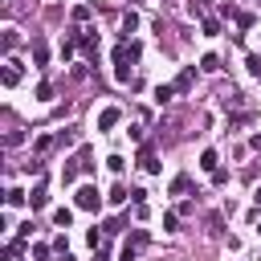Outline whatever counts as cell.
Returning <instances> with one entry per match:
<instances>
[{"label":"cell","mask_w":261,"mask_h":261,"mask_svg":"<svg viewBox=\"0 0 261 261\" xmlns=\"http://www.w3.org/2000/svg\"><path fill=\"white\" fill-rule=\"evenodd\" d=\"M245 65H249V73H253V77H261V53H249V57H245Z\"/></svg>","instance_id":"cell-21"},{"label":"cell","mask_w":261,"mask_h":261,"mask_svg":"<svg viewBox=\"0 0 261 261\" xmlns=\"http://www.w3.org/2000/svg\"><path fill=\"white\" fill-rule=\"evenodd\" d=\"M73 49H77V41H73V37H65V41H61V57L69 61V57H73Z\"/></svg>","instance_id":"cell-26"},{"label":"cell","mask_w":261,"mask_h":261,"mask_svg":"<svg viewBox=\"0 0 261 261\" xmlns=\"http://www.w3.org/2000/svg\"><path fill=\"white\" fill-rule=\"evenodd\" d=\"M200 29H204V37H216L220 33V20L216 16H200Z\"/></svg>","instance_id":"cell-11"},{"label":"cell","mask_w":261,"mask_h":261,"mask_svg":"<svg viewBox=\"0 0 261 261\" xmlns=\"http://www.w3.org/2000/svg\"><path fill=\"white\" fill-rule=\"evenodd\" d=\"M94 261H110V257H106V249H94Z\"/></svg>","instance_id":"cell-32"},{"label":"cell","mask_w":261,"mask_h":261,"mask_svg":"<svg viewBox=\"0 0 261 261\" xmlns=\"http://www.w3.org/2000/svg\"><path fill=\"white\" fill-rule=\"evenodd\" d=\"M53 224L69 228V224H73V212H69V208H57V212H53Z\"/></svg>","instance_id":"cell-18"},{"label":"cell","mask_w":261,"mask_h":261,"mask_svg":"<svg viewBox=\"0 0 261 261\" xmlns=\"http://www.w3.org/2000/svg\"><path fill=\"white\" fill-rule=\"evenodd\" d=\"M135 29H139V12H126V16H122V37H130Z\"/></svg>","instance_id":"cell-14"},{"label":"cell","mask_w":261,"mask_h":261,"mask_svg":"<svg viewBox=\"0 0 261 261\" xmlns=\"http://www.w3.org/2000/svg\"><path fill=\"white\" fill-rule=\"evenodd\" d=\"M29 204H33V212H41V208L49 204V196H45V184H37V188L29 192Z\"/></svg>","instance_id":"cell-7"},{"label":"cell","mask_w":261,"mask_h":261,"mask_svg":"<svg viewBox=\"0 0 261 261\" xmlns=\"http://www.w3.org/2000/svg\"><path fill=\"white\" fill-rule=\"evenodd\" d=\"M53 143H57V139H53V135H37V143H33V147H37V155H45V151H49V147H53Z\"/></svg>","instance_id":"cell-19"},{"label":"cell","mask_w":261,"mask_h":261,"mask_svg":"<svg viewBox=\"0 0 261 261\" xmlns=\"http://www.w3.org/2000/svg\"><path fill=\"white\" fill-rule=\"evenodd\" d=\"M253 24H257L253 12H237V29H253Z\"/></svg>","instance_id":"cell-22"},{"label":"cell","mask_w":261,"mask_h":261,"mask_svg":"<svg viewBox=\"0 0 261 261\" xmlns=\"http://www.w3.org/2000/svg\"><path fill=\"white\" fill-rule=\"evenodd\" d=\"M188 188H192V175H188V171H179V175L171 179V196H184Z\"/></svg>","instance_id":"cell-8"},{"label":"cell","mask_w":261,"mask_h":261,"mask_svg":"<svg viewBox=\"0 0 261 261\" xmlns=\"http://www.w3.org/2000/svg\"><path fill=\"white\" fill-rule=\"evenodd\" d=\"M171 86H175V94H188V90H192V86H196V69H192V65H188V69H184V73H179V77H175V82H171Z\"/></svg>","instance_id":"cell-6"},{"label":"cell","mask_w":261,"mask_h":261,"mask_svg":"<svg viewBox=\"0 0 261 261\" xmlns=\"http://www.w3.org/2000/svg\"><path fill=\"white\" fill-rule=\"evenodd\" d=\"M73 204H77L82 212H98V208H102V192H98L94 184H82V188L73 192Z\"/></svg>","instance_id":"cell-1"},{"label":"cell","mask_w":261,"mask_h":261,"mask_svg":"<svg viewBox=\"0 0 261 261\" xmlns=\"http://www.w3.org/2000/svg\"><path fill=\"white\" fill-rule=\"evenodd\" d=\"M200 69L216 73V69H220V57H216V53H204V57H200Z\"/></svg>","instance_id":"cell-16"},{"label":"cell","mask_w":261,"mask_h":261,"mask_svg":"<svg viewBox=\"0 0 261 261\" xmlns=\"http://www.w3.org/2000/svg\"><path fill=\"white\" fill-rule=\"evenodd\" d=\"M20 253H24V237H16V241H8V245H4V257H8V261H16Z\"/></svg>","instance_id":"cell-10"},{"label":"cell","mask_w":261,"mask_h":261,"mask_svg":"<svg viewBox=\"0 0 261 261\" xmlns=\"http://www.w3.org/2000/svg\"><path fill=\"white\" fill-rule=\"evenodd\" d=\"M139 53H143L139 41H118L114 45V65H130V61H139Z\"/></svg>","instance_id":"cell-3"},{"label":"cell","mask_w":261,"mask_h":261,"mask_svg":"<svg viewBox=\"0 0 261 261\" xmlns=\"http://www.w3.org/2000/svg\"><path fill=\"white\" fill-rule=\"evenodd\" d=\"M37 98H41V102H49V98H53V86H49V82H41V86H37Z\"/></svg>","instance_id":"cell-27"},{"label":"cell","mask_w":261,"mask_h":261,"mask_svg":"<svg viewBox=\"0 0 261 261\" xmlns=\"http://www.w3.org/2000/svg\"><path fill=\"white\" fill-rule=\"evenodd\" d=\"M106 167H110L114 175H122V167H126V159H122V155H110V159H106Z\"/></svg>","instance_id":"cell-23"},{"label":"cell","mask_w":261,"mask_h":261,"mask_svg":"<svg viewBox=\"0 0 261 261\" xmlns=\"http://www.w3.org/2000/svg\"><path fill=\"white\" fill-rule=\"evenodd\" d=\"M257 237H261V216H257Z\"/></svg>","instance_id":"cell-35"},{"label":"cell","mask_w":261,"mask_h":261,"mask_svg":"<svg viewBox=\"0 0 261 261\" xmlns=\"http://www.w3.org/2000/svg\"><path fill=\"white\" fill-rule=\"evenodd\" d=\"M77 171H82V163H65V167H61V184H73Z\"/></svg>","instance_id":"cell-17"},{"label":"cell","mask_w":261,"mask_h":261,"mask_svg":"<svg viewBox=\"0 0 261 261\" xmlns=\"http://www.w3.org/2000/svg\"><path fill=\"white\" fill-rule=\"evenodd\" d=\"M147 241H151V237H147V228H130V237H126V245H122V257H118V261H135V257H139V249H143Z\"/></svg>","instance_id":"cell-2"},{"label":"cell","mask_w":261,"mask_h":261,"mask_svg":"<svg viewBox=\"0 0 261 261\" xmlns=\"http://www.w3.org/2000/svg\"><path fill=\"white\" fill-rule=\"evenodd\" d=\"M200 167H204V171H216V167H220V163H216V151H204V155H200Z\"/></svg>","instance_id":"cell-20"},{"label":"cell","mask_w":261,"mask_h":261,"mask_svg":"<svg viewBox=\"0 0 261 261\" xmlns=\"http://www.w3.org/2000/svg\"><path fill=\"white\" fill-rule=\"evenodd\" d=\"M253 204H257V208H261V188H253Z\"/></svg>","instance_id":"cell-33"},{"label":"cell","mask_w":261,"mask_h":261,"mask_svg":"<svg viewBox=\"0 0 261 261\" xmlns=\"http://www.w3.org/2000/svg\"><path fill=\"white\" fill-rule=\"evenodd\" d=\"M61 261H73V257H69V253H61Z\"/></svg>","instance_id":"cell-34"},{"label":"cell","mask_w":261,"mask_h":261,"mask_svg":"<svg viewBox=\"0 0 261 261\" xmlns=\"http://www.w3.org/2000/svg\"><path fill=\"white\" fill-rule=\"evenodd\" d=\"M33 61H37V65H45V61H49V49H45V41H33Z\"/></svg>","instance_id":"cell-15"},{"label":"cell","mask_w":261,"mask_h":261,"mask_svg":"<svg viewBox=\"0 0 261 261\" xmlns=\"http://www.w3.org/2000/svg\"><path fill=\"white\" fill-rule=\"evenodd\" d=\"M163 228L175 232V228H179V212H163Z\"/></svg>","instance_id":"cell-24"},{"label":"cell","mask_w":261,"mask_h":261,"mask_svg":"<svg viewBox=\"0 0 261 261\" xmlns=\"http://www.w3.org/2000/svg\"><path fill=\"white\" fill-rule=\"evenodd\" d=\"M118 118H122V110H118V106H106V110L98 114V130H114Z\"/></svg>","instance_id":"cell-5"},{"label":"cell","mask_w":261,"mask_h":261,"mask_svg":"<svg viewBox=\"0 0 261 261\" xmlns=\"http://www.w3.org/2000/svg\"><path fill=\"white\" fill-rule=\"evenodd\" d=\"M130 204H147V192L143 188H130Z\"/></svg>","instance_id":"cell-31"},{"label":"cell","mask_w":261,"mask_h":261,"mask_svg":"<svg viewBox=\"0 0 261 261\" xmlns=\"http://www.w3.org/2000/svg\"><path fill=\"white\" fill-rule=\"evenodd\" d=\"M171 98H175V86H155V102L159 106H167Z\"/></svg>","instance_id":"cell-12"},{"label":"cell","mask_w":261,"mask_h":261,"mask_svg":"<svg viewBox=\"0 0 261 261\" xmlns=\"http://www.w3.org/2000/svg\"><path fill=\"white\" fill-rule=\"evenodd\" d=\"M53 249H57V253H69V237H65V232H61V237H53Z\"/></svg>","instance_id":"cell-28"},{"label":"cell","mask_w":261,"mask_h":261,"mask_svg":"<svg viewBox=\"0 0 261 261\" xmlns=\"http://www.w3.org/2000/svg\"><path fill=\"white\" fill-rule=\"evenodd\" d=\"M86 241H90L94 249H102V241H106V228H102V232H98V228H90V232H86Z\"/></svg>","instance_id":"cell-25"},{"label":"cell","mask_w":261,"mask_h":261,"mask_svg":"<svg viewBox=\"0 0 261 261\" xmlns=\"http://www.w3.org/2000/svg\"><path fill=\"white\" fill-rule=\"evenodd\" d=\"M114 77L118 82H130V65H114Z\"/></svg>","instance_id":"cell-30"},{"label":"cell","mask_w":261,"mask_h":261,"mask_svg":"<svg viewBox=\"0 0 261 261\" xmlns=\"http://www.w3.org/2000/svg\"><path fill=\"white\" fill-rule=\"evenodd\" d=\"M73 20H77V24H82V20H90V8H86V4H77V8H73Z\"/></svg>","instance_id":"cell-29"},{"label":"cell","mask_w":261,"mask_h":261,"mask_svg":"<svg viewBox=\"0 0 261 261\" xmlns=\"http://www.w3.org/2000/svg\"><path fill=\"white\" fill-rule=\"evenodd\" d=\"M20 73H24V69H20V61H16V57H8V61H4V69H0V82H4V86H16V82H20Z\"/></svg>","instance_id":"cell-4"},{"label":"cell","mask_w":261,"mask_h":261,"mask_svg":"<svg viewBox=\"0 0 261 261\" xmlns=\"http://www.w3.org/2000/svg\"><path fill=\"white\" fill-rule=\"evenodd\" d=\"M24 200H29V196H24L20 188H8V192H4V204H8V208H20Z\"/></svg>","instance_id":"cell-9"},{"label":"cell","mask_w":261,"mask_h":261,"mask_svg":"<svg viewBox=\"0 0 261 261\" xmlns=\"http://www.w3.org/2000/svg\"><path fill=\"white\" fill-rule=\"evenodd\" d=\"M106 200H110V204H126V200H130V192H126V188H122V184H114V188H110V196H106Z\"/></svg>","instance_id":"cell-13"}]
</instances>
